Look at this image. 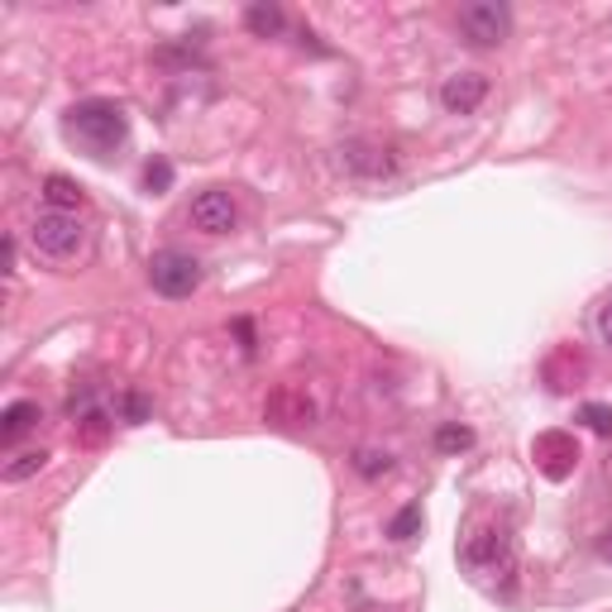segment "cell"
Masks as SVG:
<instances>
[{
  "label": "cell",
  "mask_w": 612,
  "mask_h": 612,
  "mask_svg": "<svg viewBox=\"0 0 612 612\" xmlns=\"http://www.w3.org/2000/svg\"><path fill=\"white\" fill-rule=\"evenodd\" d=\"M460 564L469 570L478 584H488V589H507L513 584V574H517V546H513V536H507L503 527H484V531H474L469 541L460 546Z\"/></svg>",
  "instance_id": "obj_1"
},
{
  "label": "cell",
  "mask_w": 612,
  "mask_h": 612,
  "mask_svg": "<svg viewBox=\"0 0 612 612\" xmlns=\"http://www.w3.org/2000/svg\"><path fill=\"white\" fill-rule=\"evenodd\" d=\"M67 135L86 144L96 158H106L110 149H120L129 135V120L115 101H82V106L67 110Z\"/></svg>",
  "instance_id": "obj_2"
},
{
  "label": "cell",
  "mask_w": 612,
  "mask_h": 612,
  "mask_svg": "<svg viewBox=\"0 0 612 612\" xmlns=\"http://www.w3.org/2000/svg\"><path fill=\"white\" fill-rule=\"evenodd\" d=\"M149 283H154V293L158 297H192L197 287H201V264L192 254H182V250H158L149 258Z\"/></svg>",
  "instance_id": "obj_3"
},
{
  "label": "cell",
  "mask_w": 612,
  "mask_h": 612,
  "mask_svg": "<svg viewBox=\"0 0 612 612\" xmlns=\"http://www.w3.org/2000/svg\"><path fill=\"white\" fill-rule=\"evenodd\" d=\"M460 29L474 49H498L513 34V10L503 0H469V6H460Z\"/></svg>",
  "instance_id": "obj_4"
},
{
  "label": "cell",
  "mask_w": 612,
  "mask_h": 612,
  "mask_svg": "<svg viewBox=\"0 0 612 612\" xmlns=\"http://www.w3.org/2000/svg\"><path fill=\"white\" fill-rule=\"evenodd\" d=\"M29 240H34V250L39 254H49V258H67V254H77L82 250V240H86V230L77 215H67V211H43L34 225H29Z\"/></svg>",
  "instance_id": "obj_5"
},
{
  "label": "cell",
  "mask_w": 612,
  "mask_h": 612,
  "mask_svg": "<svg viewBox=\"0 0 612 612\" xmlns=\"http://www.w3.org/2000/svg\"><path fill=\"white\" fill-rule=\"evenodd\" d=\"M235 221H240L235 197L221 192V187H207V192L192 197V225L201 230V235H230Z\"/></svg>",
  "instance_id": "obj_6"
},
{
  "label": "cell",
  "mask_w": 612,
  "mask_h": 612,
  "mask_svg": "<svg viewBox=\"0 0 612 612\" xmlns=\"http://www.w3.org/2000/svg\"><path fill=\"white\" fill-rule=\"evenodd\" d=\"M484 96H488L484 72H455V77L441 82V106L450 115H474L478 106H484Z\"/></svg>",
  "instance_id": "obj_7"
},
{
  "label": "cell",
  "mask_w": 612,
  "mask_h": 612,
  "mask_svg": "<svg viewBox=\"0 0 612 612\" xmlns=\"http://www.w3.org/2000/svg\"><path fill=\"white\" fill-rule=\"evenodd\" d=\"M536 464L546 469V478H564L579 464V441L564 431H546L536 435Z\"/></svg>",
  "instance_id": "obj_8"
},
{
  "label": "cell",
  "mask_w": 612,
  "mask_h": 612,
  "mask_svg": "<svg viewBox=\"0 0 612 612\" xmlns=\"http://www.w3.org/2000/svg\"><path fill=\"white\" fill-rule=\"evenodd\" d=\"M312 416H316V407L297 388H278L268 398V421H278V426H312Z\"/></svg>",
  "instance_id": "obj_9"
},
{
  "label": "cell",
  "mask_w": 612,
  "mask_h": 612,
  "mask_svg": "<svg viewBox=\"0 0 612 612\" xmlns=\"http://www.w3.org/2000/svg\"><path fill=\"white\" fill-rule=\"evenodd\" d=\"M34 421H39V402H10L6 412H0V441L14 445Z\"/></svg>",
  "instance_id": "obj_10"
},
{
  "label": "cell",
  "mask_w": 612,
  "mask_h": 612,
  "mask_svg": "<svg viewBox=\"0 0 612 612\" xmlns=\"http://www.w3.org/2000/svg\"><path fill=\"white\" fill-rule=\"evenodd\" d=\"M43 201H49L53 211H77L82 207V187L72 182V178H63V172H53V178H43Z\"/></svg>",
  "instance_id": "obj_11"
},
{
  "label": "cell",
  "mask_w": 612,
  "mask_h": 612,
  "mask_svg": "<svg viewBox=\"0 0 612 612\" xmlns=\"http://www.w3.org/2000/svg\"><path fill=\"white\" fill-rule=\"evenodd\" d=\"M244 24H250V34H258V39H273V34H283V10L278 6H250L244 10Z\"/></svg>",
  "instance_id": "obj_12"
},
{
  "label": "cell",
  "mask_w": 612,
  "mask_h": 612,
  "mask_svg": "<svg viewBox=\"0 0 612 612\" xmlns=\"http://www.w3.org/2000/svg\"><path fill=\"white\" fill-rule=\"evenodd\" d=\"M43 464H49V455L43 450H24V455H14L10 464H6V484H24V478H34Z\"/></svg>",
  "instance_id": "obj_13"
},
{
  "label": "cell",
  "mask_w": 612,
  "mask_h": 612,
  "mask_svg": "<svg viewBox=\"0 0 612 612\" xmlns=\"http://www.w3.org/2000/svg\"><path fill=\"white\" fill-rule=\"evenodd\" d=\"M416 531H421V507H416V503L402 507V513L388 521V536H392V541H412Z\"/></svg>",
  "instance_id": "obj_14"
},
{
  "label": "cell",
  "mask_w": 612,
  "mask_h": 612,
  "mask_svg": "<svg viewBox=\"0 0 612 612\" xmlns=\"http://www.w3.org/2000/svg\"><path fill=\"white\" fill-rule=\"evenodd\" d=\"M579 421H584L593 435H612V407L608 402H584L579 407Z\"/></svg>",
  "instance_id": "obj_15"
},
{
  "label": "cell",
  "mask_w": 612,
  "mask_h": 612,
  "mask_svg": "<svg viewBox=\"0 0 612 612\" xmlns=\"http://www.w3.org/2000/svg\"><path fill=\"white\" fill-rule=\"evenodd\" d=\"M435 445H441L445 455H455V450H469L474 445V431L469 426H441V431H435Z\"/></svg>",
  "instance_id": "obj_16"
},
{
  "label": "cell",
  "mask_w": 612,
  "mask_h": 612,
  "mask_svg": "<svg viewBox=\"0 0 612 612\" xmlns=\"http://www.w3.org/2000/svg\"><path fill=\"white\" fill-rule=\"evenodd\" d=\"M355 469H359L363 478H378V474H388V469H392V460H388V455H378V450H359V455H355Z\"/></svg>",
  "instance_id": "obj_17"
},
{
  "label": "cell",
  "mask_w": 612,
  "mask_h": 612,
  "mask_svg": "<svg viewBox=\"0 0 612 612\" xmlns=\"http://www.w3.org/2000/svg\"><path fill=\"white\" fill-rule=\"evenodd\" d=\"M144 187H149V192H168L172 187V168L163 163V158H154V163L144 168Z\"/></svg>",
  "instance_id": "obj_18"
},
{
  "label": "cell",
  "mask_w": 612,
  "mask_h": 612,
  "mask_svg": "<svg viewBox=\"0 0 612 612\" xmlns=\"http://www.w3.org/2000/svg\"><path fill=\"white\" fill-rule=\"evenodd\" d=\"M593 330H599V340L612 349V297L599 302V316H593Z\"/></svg>",
  "instance_id": "obj_19"
},
{
  "label": "cell",
  "mask_w": 612,
  "mask_h": 612,
  "mask_svg": "<svg viewBox=\"0 0 612 612\" xmlns=\"http://www.w3.org/2000/svg\"><path fill=\"white\" fill-rule=\"evenodd\" d=\"M125 421H129V426H139V421H149V402L129 392V398H125Z\"/></svg>",
  "instance_id": "obj_20"
},
{
  "label": "cell",
  "mask_w": 612,
  "mask_h": 612,
  "mask_svg": "<svg viewBox=\"0 0 612 612\" xmlns=\"http://www.w3.org/2000/svg\"><path fill=\"white\" fill-rule=\"evenodd\" d=\"M599 556L612 560V531H603V541H599Z\"/></svg>",
  "instance_id": "obj_21"
}]
</instances>
